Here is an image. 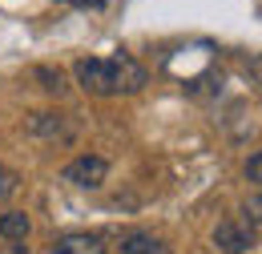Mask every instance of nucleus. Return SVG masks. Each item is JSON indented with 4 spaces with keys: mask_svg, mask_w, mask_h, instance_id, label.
Returning a JSON list of instances; mask_svg holds the SVG:
<instances>
[{
    "mask_svg": "<svg viewBox=\"0 0 262 254\" xmlns=\"http://www.w3.org/2000/svg\"><path fill=\"white\" fill-rule=\"evenodd\" d=\"M77 81H81V89L93 97H113V81H109V57H85V61H77Z\"/></svg>",
    "mask_w": 262,
    "mask_h": 254,
    "instance_id": "5",
    "label": "nucleus"
},
{
    "mask_svg": "<svg viewBox=\"0 0 262 254\" xmlns=\"http://www.w3.org/2000/svg\"><path fill=\"white\" fill-rule=\"evenodd\" d=\"M105 178H109V161L101 154H81L65 165V182L77 186V190H101Z\"/></svg>",
    "mask_w": 262,
    "mask_h": 254,
    "instance_id": "1",
    "label": "nucleus"
},
{
    "mask_svg": "<svg viewBox=\"0 0 262 254\" xmlns=\"http://www.w3.org/2000/svg\"><path fill=\"white\" fill-rule=\"evenodd\" d=\"M36 81H40V89H45V93H65L69 85H65V73H61V69H49V65H40V69H36Z\"/></svg>",
    "mask_w": 262,
    "mask_h": 254,
    "instance_id": "9",
    "label": "nucleus"
},
{
    "mask_svg": "<svg viewBox=\"0 0 262 254\" xmlns=\"http://www.w3.org/2000/svg\"><path fill=\"white\" fill-rule=\"evenodd\" d=\"M16 186H20V178H16L8 165H0V202H8V198L16 194Z\"/></svg>",
    "mask_w": 262,
    "mask_h": 254,
    "instance_id": "11",
    "label": "nucleus"
},
{
    "mask_svg": "<svg viewBox=\"0 0 262 254\" xmlns=\"http://www.w3.org/2000/svg\"><path fill=\"white\" fill-rule=\"evenodd\" d=\"M29 234H33V218L25 210H4L0 214V238L4 242H29Z\"/></svg>",
    "mask_w": 262,
    "mask_h": 254,
    "instance_id": "7",
    "label": "nucleus"
},
{
    "mask_svg": "<svg viewBox=\"0 0 262 254\" xmlns=\"http://www.w3.org/2000/svg\"><path fill=\"white\" fill-rule=\"evenodd\" d=\"M0 254H33V250H29L25 242H4V246H0Z\"/></svg>",
    "mask_w": 262,
    "mask_h": 254,
    "instance_id": "13",
    "label": "nucleus"
},
{
    "mask_svg": "<svg viewBox=\"0 0 262 254\" xmlns=\"http://www.w3.org/2000/svg\"><path fill=\"white\" fill-rule=\"evenodd\" d=\"M49 254H105V238L101 234H85V230H73L49 242Z\"/></svg>",
    "mask_w": 262,
    "mask_h": 254,
    "instance_id": "6",
    "label": "nucleus"
},
{
    "mask_svg": "<svg viewBox=\"0 0 262 254\" xmlns=\"http://www.w3.org/2000/svg\"><path fill=\"white\" fill-rule=\"evenodd\" d=\"M121 254H173L165 246L162 238H154V234H145V230H133L121 238Z\"/></svg>",
    "mask_w": 262,
    "mask_h": 254,
    "instance_id": "8",
    "label": "nucleus"
},
{
    "mask_svg": "<svg viewBox=\"0 0 262 254\" xmlns=\"http://www.w3.org/2000/svg\"><path fill=\"white\" fill-rule=\"evenodd\" d=\"M29 133L40 137V141H57V145H69L77 137V121L69 113H33L29 117Z\"/></svg>",
    "mask_w": 262,
    "mask_h": 254,
    "instance_id": "3",
    "label": "nucleus"
},
{
    "mask_svg": "<svg viewBox=\"0 0 262 254\" xmlns=\"http://www.w3.org/2000/svg\"><path fill=\"white\" fill-rule=\"evenodd\" d=\"M246 182H254V186L262 190V150H258L250 161H246Z\"/></svg>",
    "mask_w": 262,
    "mask_h": 254,
    "instance_id": "12",
    "label": "nucleus"
},
{
    "mask_svg": "<svg viewBox=\"0 0 262 254\" xmlns=\"http://www.w3.org/2000/svg\"><path fill=\"white\" fill-rule=\"evenodd\" d=\"M109 81H113V97H129V93H141L149 85V73L133 57L117 53V57H109Z\"/></svg>",
    "mask_w": 262,
    "mask_h": 254,
    "instance_id": "2",
    "label": "nucleus"
},
{
    "mask_svg": "<svg viewBox=\"0 0 262 254\" xmlns=\"http://www.w3.org/2000/svg\"><path fill=\"white\" fill-rule=\"evenodd\" d=\"M73 4H101V0H73Z\"/></svg>",
    "mask_w": 262,
    "mask_h": 254,
    "instance_id": "14",
    "label": "nucleus"
},
{
    "mask_svg": "<svg viewBox=\"0 0 262 254\" xmlns=\"http://www.w3.org/2000/svg\"><path fill=\"white\" fill-rule=\"evenodd\" d=\"M242 222H250V226H262V190L254 194H246V202H242Z\"/></svg>",
    "mask_w": 262,
    "mask_h": 254,
    "instance_id": "10",
    "label": "nucleus"
},
{
    "mask_svg": "<svg viewBox=\"0 0 262 254\" xmlns=\"http://www.w3.org/2000/svg\"><path fill=\"white\" fill-rule=\"evenodd\" d=\"M214 246L222 254H246L254 246V226L238 222V218H222V222L214 226Z\"/></svg>",
    "mask_w": 262,
    "mask_h": 254,
    "instance_id": "4",
    "label": "nucleus"
}]
</instances>
